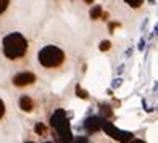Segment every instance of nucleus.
<instances>
[{"instance_id": "nucleus-2", "label": "nucleus", "mask_w": 158, "mask_h": 143, "mask_svg": "<svg viewBox=\"0 0 158 143\" xmlns=\"http://www.w3.org/2000/svg\"><path fill=\"white\" fill-rule=\"evenodd\" d=\"M37 58H39V63L44 68H56V66H60V64L64 61V53H63V50H60L58 47L47 45V47H44L39 52Z\"/></svg>"}, {"instance_id": "nucleus-4", "label": "nucleus", "mask_w": 158, "mask_h": 143, "mask_svg": "<svg viewBox=\"0 0 158 143\" xmlns=\"http://www.w3.org/2000/svg\"><path fill=\"white\" fill-rule=\"evenodd\" d=\"M103 130L110 135V137H113L114 140H119V141H123V143H129L131 141V138H132V133H129V132H123V130H118L116 127H114L113 124H110V122H103Z\"/></svg>"}, {"instance_id": "nucleus-11", "label": "nucleus", "mask_w": 158, "mask_h": 143, "mask_svg": "<svg viewBox=\"0 0 158 143\" xmlns=\"http://www.w3.org/2000/svg\"><path fill=\"white\" fill-rule=\"evenodd\" d=\"M110 45H111V44H110L108 40H103L102 44H100V50H102V52H105V50H110Z\"/></svg>"}, {"instance_id": "nucleus-16", "label": "nucleus", "mask_w": 158, "mask_h": 143, "mask_svg": "<svg viewBox=\"0 0 158 143\" xmlns=\"http://www.w3.org/2000/svg\"><path fill=\"white\" fill-rule=\"evenodd\" d=\"M26 143H34V141H26Z\"/></svg>"}, {"instance_id": "nucleus-7", "label": "nucleus", "mask_w": 158, "mask_h": 143, "mask_svg": "<svg viewBox=\"0 0 158 143\" xmlns=\"http://www.w3.org/2000/svg\"><path fill=\"white\" fill-rule=\"evenodd\" d=\"M100 16H102V18H106V13L103 15V11H102V6H100V5H97V6H94V8L90 10V18H92V19H97V18H100Z\"/></svg>"}, {"instance_id": "nucleus-8", "label": "nucleus", "mask_w": 158, "mask_h": 143, "mask_svg": "<svg viewBox=\"0 0 158 143\" xmlns=\"http://www.w3.org/2000/svg\"><path fill=\"white\" fill-rule=\"evenodd\" d=\"M34 130H35V133H39V135H44L47 129H45V125H44V124H40V122H39V124H35Z\"/></svg>"}, {"instance_id": "nucleus-13", "label": "nucleus", "mask_w": 158, "mask_h": 143, "mask_svg": "<svg viewBox=\"0 0 158 143\" xmlns=\"http://www.w3.org/2000/svg\"><path fill=\"white\" fill-rule=\"evenodd\" d=\"M3 114H5V103L2 101V98H0V119L3 117Z\"/></svg>"}, {"instance_id": "nucleus-6", "label": "nucleus", "mask_w": 158, "mask_h": 143, "mask_svg": "<svg viewBox=\"0 0 158 143\" xmlns=\"http://www.w3.org/2000/svg\"><path fill=\"white\" fill-rule=\"evenodd\" d=\"M19 108L26 111V113H31L34 109V101L31 100V97H27V95H23L19 98Z\"/></svg>"}, {"instance_id": "nucleus-12", "label": "nucleus", "mask_w": 158, "mask_h": 143, "mask_svg": "<svg viewBox=\"0 0 158 143\" xmlns=\"http://www.w3.org/2000/svg\"><path fill=\"white\" fill-rule=\"evenodd\" d=\"M76 93H77V95H82L81 98H87V93H85V92H84V90H82L81 87H79V85L76 87Z\"/></svg>"}, {"instance_id": "nucleus-1", "label": "nucleus", "mask_w": 158, "mask_h": 143, "mask_svg": "<svg viewBox=\"0 0 158 143\" xmlns=\"http://www.w3.org/2000/svg\"><path fill=\"white\" fill-rule=\"evenodd\" d=\"M27 50V40L19 32H11L3 37V53L8 60H18L24 56Z\"/></svg>"}, {"instance_id": "nucleus-9", "label": "nucleus", "mask_w": 158, "mask_h": 143, "mask_svg": "<svg viewBox=\"0 0 158 143\" xmlns=\"http://www.w3.org/2000/svg\"><path fill=\"white\" fill-rule=\"evenodd\" d=\"M8 5H10L8 0H0V15H2L6 8H8Z\"/></svg>"}, {"instance_id": "nucleus-3", "label": "nucleus", "mask_w": 158, "mask_h": 143, "mask_svg": "<svg viewBox=\"0 0 158 143\" xmlns=\"http://www.w3.org/2000/svg\"><path fill=\"white\" fill-rule=\"evenodd\" d=\"M50 122H52V127L56 130L58 133V137L63 143H68L69 141V127H68V121H66V114H64L63 109H56V113L52 116L50 119Z\"/></svg>"}, {"instance_id": "nucleus-14", "label": "nucleus", "mask_w": 158, "mask_h": 143, "mask_svg": "<svg viewBox=\"0 0 158 143\" xmlns=\"http://www.w3.org/2000/svg\"><path fill=\"white\" fill-rule=\"evenodd\" d=\"M129 143H145V141H143V140H131Z\"/></svg>"}, {"instance_id": "nucleus-5", "label": "nucleus", "mask_w": 158, "mask_h": 143, "mask_svg": "<svg viewBox=\"0 0 158 143\" xmlns=\"http://www.w3.org/2000/svg\"><path fill=\"white\" fill-rule=\"evenodd\" d=\"M35 82V76L29 71H24V73H18L15 77H13V84L16 87H26V85H31Z\"/></svg>"}, {"instance_id": "nucleus-15", "label": "nucleus", "mask_w": 158, "mask_h": 143, "mask_svg": "<svg viewBox=\"0 0 158 143\" xmlns=\"http://www.w3.org/2000/svg\"><path fill=\"white\" fill-rule=\"evenodd\" d=\"M116 26H118L116 23H111V24H110V31H113V29H114V27H116Z\"/></svg>"}, {"instance_id": "nucleus-10", "label": "nucleus", "mask_w": 158, "mask_h": 143, "mask_svg": "<svg viewBox=\"0 0 158 143\" xmlns=\"http://www.w3.org/2000/svg\"><path fill=\"white\" fill-rule=\"evenodd\" d=\"M126 3L131 5V6H134V8H137V6L142 5V0H126Z\"/></svg>"}]
</instances>
